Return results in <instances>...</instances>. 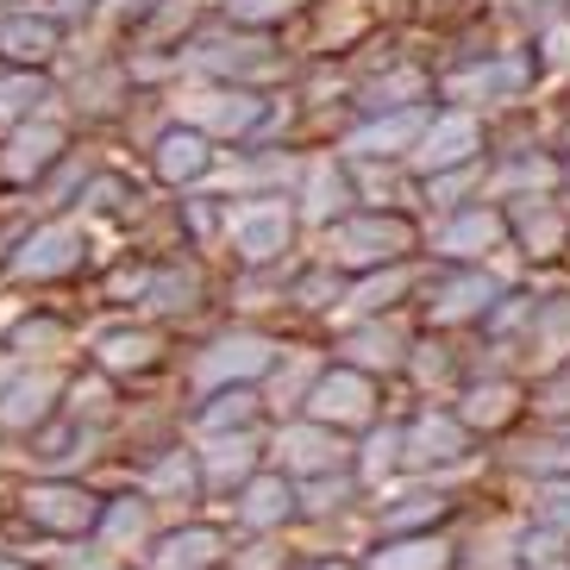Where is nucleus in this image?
Returning <instances> with one entry per match:
<instances>
[{"instance_id":"obj_1","label":"nucleus","mask_w":570,"mask_h":570,"mask_svg":"<svg viewBox=\"0 0 570 570\" xmlns=\"http://www.w3.org/2000/svg\"><path fill=\"white\" fill-rule=\"evenodd\" d=\"M333 257L338 264H389V257H402L407 245H414V233H407V219H395V214H357V219H345L333 238Z\"/></svg>"},{"instance_id":"obj_2","label":"nucleus","mask_w":570,"mask_h":570,"mask_svg":"<svg viewBox=\"0 0 570 570\" xmlns=\"http://www.w3.org/2000/svg\"><path fill=\"white\" fill-rule=\"evenodd\" d=\"M420 169H458V164H476L483 151V119L470 114V107H452V114H439L433 126H420Z\"/></svg>"},{"instance_id":"obj_3","label":"nucleus","mask_w":570,"mask_h":570,"mask_svg":"<svg viewBox=\"0 0 570 570\" xmlns=\"http://www.w3.org/2000/svg\"><path fill=\"white\" fill-rule=\"evenodd\" d=\"M508 238H514L527 257H558L570 252V214L558 202H546V195H520V207L508 214Z\"/></svg>"},{"instance_id":"obj_4","label":"nucleus","mask_w":570,"mask_h":570,"mask_svg":"<svg viewBox=\"0 0 570 570\" xmlns=\"http://www.w3.org/2000/svg\"><path fill=\"white\" fill-rule=\"evenodd\" d=\"M502 238H508V214H495V207H464V214H452L439 226L433 245H439V257L470 264V257H489Z\"/></svg>"},{"instance_id":"obj_5","label":"nucleus","mask_w":570,"mask_h":570,"mask_svg":"<svg viewBox=\"0 0 570 570\" xmlns=\"http://www.w3.org/2000/svg\"><path fill=\"white\" fill-rule=\"evenodd\" d=\"M307 414L320 426H352V420H370V376L364 370H333V376H320L314 395H307Z\"/></svg>"},{"instance_id":"obj_6","label":"nucleus","mask_w":570,"mask_h":570,"mask_svg":"<svg viewBox=\"0 0 570 570\" xmlns=\"http://www.w3.org/2000/svg\"><path fill=\"white\" fill-rule=\"evenodd\" d=\"M233 245H238V257H252V264H269V257L288 245V207L283 202H245L233 214Z\"/></svg>"},{"instance_id":"obj_7","label":"nucleus","mask_w":570,"mask_h":570,"mask_svg":"<svg viewBox=\"0 0 570 570\" xmlns=\"http://www.w3.org/2000/svg\"><path fill=\"white\" fill-rule=\"evenodd\" d=\"M464 445H470V426L458 414H420L402 433L407 464H452V458H464Z\"/></svg>"},{"instance_id":"obj_8","label":"nucleus","mask_w":570,"mask_h":570,"mask_svg":"<svg viewBox=\"0 0 570 570\" xmlns=\"http://www.w3.org/2000/svg\"><path fill=\"white\" fill-rule=\"evenodd\" d=\"M495 302H502V288L489 283L483 269H464V276H452V283H439L433 326H470V320H489Z\"/></svg>"},{"instance_id":"obj_9","label":"nucleus","mask_w":570,"mask_h":570,"mask_svg":"<svg viewBox=\"0 0 570 570\" xmlns=\"http://www.w3.org/2000/svg\"><path fill=\"white\" fill-rule=\"evenodd\" d=\"M276 452H283L288 470H302V476H326V470L345 458V445H338L333 426H320V420H302V426H288L283 439H276Z\"/></svg>"},{"instance_id":"obj_10","label":"nucleus","mask_w":570,"mask_h":570,"mask_svg":"<svg viewBox=\"0 0 570 570\" xmlns=\"http://www.w3.org/2000/svg\"><path fill=\"white\" fill-rule=\"evenodd\" d=\"M520 389L514 383H502V376H489V383H470L464 389V407H458V420H464L470 433L483 426V433H495V426H514L520 420Z\"/></svg>"},{"instance_id":"obj_11","label":"nucleus","mask_w":570,"mask_h":570,"mask_svg":"<svg viewBox=\"0 0 570 570\" xmlns=\"http://www.w3.org/2000/svg\"><path fill=\"white\" fill-rule=\"evenodd\" d=\"M452 514V495L445 489H407V495H395L389 508H376V520H383V533H426L433 520Z\"/></svg>"},{"instance_id":"obj_12","label":"nucleus","mask_w":570,"mask_h":570,"mask_svg":"<svg viewBox=\"0 0 570 570\" xmlns=\"http://www.w3.org/2000/svg\"><path fill=\"white\" fill-rule=\"evenodd\" d=\"M269 364V345L257 333H238V338H219L214 352L202 357V383H226V376H257Z\"/></svg>"},{"instance_id":"obj_13","label":"nucleus","mask_w":570,"mask_h":570,"mask_svg":"<svg viewBox=\"0 0 570 570\" xmlns=\"http://www.w3.org/2000/svg\"><path fill=\"white\" fill-rule=\"evenodd\" d=\"M527 345L539 352V364H564L570 357V302H539L527 320Z\"/></svg>"},{"instance_id":"obj_14","label":"nucleus","mask_w":570,"mask_h":570,"mask_svg":"<svg viewBox=\"0 0 570 570\" xmlns=\"http://www.w3.org/2000/svg\"><path fill=\"white\" fill-rule=\"evenodd\" d=\"M345 364L352 370H395L402 364V333H395V326H376V320H370V326H357L352 338H345Z\"/></svg>"},{"instance_id":"obj_15","label":"nucleus","mask_w":570,"mask_h":570,"mask_svg":"<svg viewBox=\"0 0 570 570\" xmlns=\"http://www.w3.org/2000/svg\"><path fill=\"white\" fill-rule=\"evenodd\" d=\"M76 257H82V233H76V226H51V233H38L32 245H26L19 269H26V276H57V269H69Z\"/></svg>"},{"instance_id":"obj_16","label":"nucleus","mask_w":570,"mask_h":570,"mask_svg":"<svg viewBox=\"0 0 570 570\" xmlns=\"http://www.w3.org/2000/svg\"><path fill=\"white\" fill-rule=\"evenodd\" d=\"M426 114H395V119H370L364 132H352V157H395L402 145H414Z\"/></svg>"},{"instance_id":"obj_17","label":"nucleus","mask_w":570,"mask_h":570,"mask_svg":"<svg viewBox=\"0 0 570 570\" xmlns=\"http://www.w3.org/2000/svg\"><path fill=\"white\" fill-rule=\"evenodd\" d=\"M238 514H245V527H283V520L295 514V489H288L283 476H257V483L245 489Z\"/></svg>"},{"instance_id":"obj_18","label":"nucleus","mask_w":570,"mask_h":570,"mask_svg":"<svg viewBox=\"0 0 570 570\" xmlns=\"http://www.w3.org/2000/svg\"><path fill=\"white\" fill-rule=\"evenodd\" d=\"M564 183V164H552V157H539V151H520L514 164L495 176V188H527V195H552V188Z\"/></svg>"},{"instance_id":"obj_19","label":"nucleus","mask_w":570,"mask_h":570,"mask_svg":"<svg viewBox=\"0 0 570 570\" xmlns=\"http://www.w3.org/2000/svg\"><path fill=\"white\" fill-rule=\"evenodd\" d=\"M445 552H452V546L414 533V539H402V546H383L364 570H445Z\"/></svg>"},{"instance_id":"obj_20","label":"nucleus","mask_w":570,"mask_h":570,"mask_svg":"<svg viewBox=\"0 0 570 570\" xmlns=\"http://www.w3.org/2000/svg\"><path fill=\"white\" fill-rule=\"evenodd\" d=\"M157 169H164L169 183H188V176L207 169V145L195 132H169L164 145H157Z\"/></svg>"},{"instance_id":"obj_21","label":"nucleus","mask_w":570,"mask_h":570,"mask_svg":"<svg viewBox=\"0 0 570 570\" xmlns=\"http://www.w3.org/2000/svg\"><path fill=\"white\" fill-rule=\"evenodd\" d=\"M32 520H45V527H88V495H76V489H38L32 495Z\"/></svg>"},{"instance_id":"obj_22","label":"nucleus","mask_w":570,"mask_h":570,"mask_svg":"<svg viewBox=\"0 0 570 570\" xmlns=\"http://www.w3.org/2000/svg\"><path fill=\"white\" fill-rule=\"evenodd\" d=\"M45 407H51V376H26V383L7 389L0 420H7V426H32V420H45Z\"/></svg>"},{"instance_id":"obj_23","label":"nucleus","mask_w":570,"mask_h":570,"mask_svg":"<svg viewBox=\"0 0 570 570\" xmlns=\"http://www.w3.org/2000/svg\"><path fill=\"white\" fill-rule=\"evenodd\" d=\"M51 45H57V32L45 26V19H13L7 32H0V51L13 57V63H38V57H51Z\"/></svg>"},{"instance_id":"obj_24","label":"nucleus","mask_w":570,"mask_h":570,"mask_svg":"<svg viewBox=\"0 0 570 570\" xmlns=\"http://www.w3.org/2000/svg\"><path fill=\"white\" fill-rule=\"evenodd\" d=\"M207 101L214 107H195V119H207L214 132H245V126H257V114H264L252 95H207Z\"/></svg>"},{"instance_id":"obj_25","label":"nucleus","mask_w":570,"mask_h":570,"mask_svg":"<svg viewBox=\"0 0 570 570\" xmlns=\"http://www.w3.org/2000/svg\"><path fill=\"white\" fill-rule=\"evenodd\" d=\"M345 202H352L345 176H338L333 164H314V183H307V214H314V219H333Z\"/></svg>"},{"instance_id":"obj_26","label":"nucleus","mask_w":570,"mask_h":570,"mask_svg":"<svg viewBox=\"0 0 570 570\" xmlns=\"http://www.w3.org/2000/svg\"><path fill=\"white\" fill-rule=\"evenodd\" d=\"M207 476L214 483H226V476H252V439H214L207 445Z\"/></svg>"},{"instance_id":"obj_27","label":"nucleus","mask_w":570,"mask_h":570,"mask_svg":"<svg viewBox=\"0 0 570 570\" xmlns=\"http://www.w3.org/2000/svg\"><path fill=\"white\" fill-rule=\"evenodd\" d=\"M533 495H539V502H533L539 527H558V533H570V476H539Z\"/></svg>"},{"instance_id":"obj_28","label":"nucleus","mask_w":570,"mask_h":570,"mask_svg":"<svg viewBox=\"0 0 570 570\" xmlns=\"http://www.w3.org/2000/svg\"><path fill=\"white\" fill-rule=\"evenodd\" d=\"M214 546H219L214 533H188V539H176V546H169V558H164V570H202V564H214Z\"/></svg>"},{"instance_id":"obj_29","label":"nucleus","mask_w":570,"mask_h":570,"mask_svg":"<svg viewBox=\"0 0 570 570\" xmlns=\"http://www.w3.org/2000/svg\"><path fill=\"white\" fill-rule=\"evenodd\" d=\"M395 458H402V433H395V426H383V433H370V445H364V476L376 483V476H383V470L395 464Z\"/></svg>"},{"instance_id":"obj_30","label":"nucleus","mask_w":570,"mask_h":570,"mask_svg":"<svg viewBox=\"0 0 570 570\" xmlns=\"http://www.w3.org/2000/svg\"><path fill=\"white\" fill-rule=\"evenodd\" d=\"M402 288H407V269H395V276H370L352 302L364 307V314H376V307H389V295H402Z\"/></svg>"},{"instance_id":"obj_31","label":"nucleus","mask_w":570,"mask_h":570,"mask_svg":"<svg viewBox=\"0 0 570 570\" xmlns=\"http://www.w3.org/2000/svg\"><path fill=\"white\" fill-rule=\"evenodd\" d=\"M245 420H252V395H219V407L207 414V426L226 433V426H245Z\"/></svg>"},{"instance_id":"obj_32","label":"nucleus","mask_w":570,"mask_h":570,"mask_svg":"<svg viewBox=\"0 0 570 570\" xmlns=\"http://www.w3.org/2000/svg\"><path fill=\"white\" fill-rule=\"evenodd\" d=\"M552 370H558V376L539 389V407H546V414H570V357H564V364H552Z\"/></svg>"},{"instance_id":"obj_33","label":"nucleus","mask_w":570,"mask_h":570,"mask_svg":"<svg viewBox=\"0 0 570 570\" xmlns=\"http://www.w3.org/2000/svg\"><path fill=\"white\" fill-rule=\"evenodd\" d=\"M283 13H288V0H233V19H245V26H269Z\"/></svg>"},{"instance_id":"obj_34","label":"nucleus","mask_w":570,"mask_h":570,"mask_svg":"<svg viewBox=\"0 0 570 570\" xmlns=\"http://www.w3.org/2000/svg\"><path fill=\"white\" fill-rule=\"evenodd\" d=\"M539 470L546 476H570V433H558L552 445H539Z\"/></svg>"},{"instance_id":"obj_35","label":"nucleus","mask_w":570,"mask_h":570,"mask_svg":"<svg viewBox=\"0 0 570 570\" xmlns=\"http://www.w3.org/2000/svg\"><path fill=\"white\" fill-rule=\"evenodd\" d=\"M151 338H107V364H145Z\"/></svg>"},{"instance_id":"obj_36","label":"nucleus","mask_w":570,"mask_h":570,"mask_svg":"<svg viewBox=\"0 0 570 570\" xmlns=\"http://www.w3.org/2000/svg\"><path fill=\"white\" fill-rule=\"evenodd\" d=\"M539 51H546V63H552V69H564V63H570V19L539 38Z\"/></svg>"},{"instance_id":"obj_37","label":"nucleus","mask_w":570,"mask_h":570,"mask_svg":"<svg viewBox=\"0 0 570 570\" xmlns=\"http://www.w3.org/2000/svg\"><path fill=\"white\" fill-rule=\"evenodd\" d=\"M26 95L38 101V82H7V88H0V114H19V107H26Z\"/></svg>"},{"instance_id":"obj_38","label":"nucleus","mask_w":570,"mask_h":570,"mask_svg":"<svg viewBox=\"0 0 570 570\" xmlns=\"http://www.w3.org/2000/svg\"><path fill=\"white\" fill-rule=\"evenodd\" d=\"M320 570H357V564H345V558H338V564H320Z\"/></svg>"},{"instance_id":"obj_39","label":"nucleus","mask_w":570,"mask_h":570,"mask_svg":"<svg viewBox=\"0 0 570 570\" xmlns=\"http://www.w3.org/2000/svg\"><path fill=\"white\" fill-rule=\"evenodd\" d=\"M564 183H570V164H564Z\"/></svg>"},{"instance_id":"obj_40","label":"nucleus","mask_w":570,"mask_h":570,"mask_svg":"<svg viewBox=\"0 0 570 570\" xmlns=\"http://www.w3.org/2000/svg\"><path fill=\"white\" fill-rule=\"evenodd\" d=\"M0 570H13V564H0Z\"/></svg>"}]
</instances>
